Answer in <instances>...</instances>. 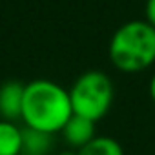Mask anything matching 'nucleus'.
<instances>
[{
	"mask_svg": "<svg viewBox=\"0 0 155 155\" xmlns=\"http://www.w3.org/2000/svg\"><path fill=\"white\" fill-rule=\"evenodd\" d=\"M22 153V128L15 120L0 119V155Z\"/></svg>",
	"mask_w": 155,
	"mask_h": 155,
	"instance_id": "nucleus-7",
	"label": "nucleus"
},
{
	"mask_svg": "<svg viewBox=\"0 0 155 155\" xmlns=\"http://www.w3.org/2000/svg\"><path fill=\"white\" fill-rule=\"evenodd\" d=\"M77 151H79V155H124L120 142L106 135H97Z\"/></svg>",
	"mask_w": 155,
	"mask_h": 155,
	"instance_id": "nucleus-8",
	"label": "nucleus"
},
{
	"mask_svg": "<svg viewBox=\"0 0 155 155\" xmlns=\"http://www.w3.org/2000/svg\"><path fill=\"white\" fill-rule=\"evenodd\" d=\"M95 120L86 119L82 115L73 113L71 119L64 124V128L60 130L62 139L66 140V144L73 150H81L82 146H86L91 139L97 137L95 133Z\"/></svg>",
	"mask_w": 155,
	"mask_h": 155,
	"instance_id": "nucleus-5",
	"label": "nucleus"
},
{
	"mask_svg": "<svg viewBox=\"0 0 155 155\" xmlns=\"http://www.w3.org/2000/svg\"><path fill=\"white\" fill-rule=\"evenodd\" d=\"M73 113L99 122L113 104V82L99 69L82 73L69 88Z\"/></svg>",
	"mask_w": 155,
	"mask_h": 155,
	"instance_id": "nucleus-3",
	"label": "nucleus"
},
{
	"mask_svg": "<svg viewBox=\"0 0 155 155\" xmlns=\"http://www.w3.org/2000/svg\"><path fill=\"white\" fill-rule=\"evenodd\" d=\"M26 84L18 81H4L0 84V119L6 120H22V104H24Z\"/></svg>",
	"mask_w": 155,
	"mask_h": 155,
	"instance_id": "nucleus-4",
	"label": "nucleus"
},
{
	"mask_svg": "<svg viewBox=\"0 0 155 155\" xmlns=\"http://www.w3.org/2000/svg\"><path fill=\"white\" fill-rule=\"evenodd\" d=\"M150 97H151V101L155 102V75L151 77V81H150Z\"/></svg>",
	"mask_w": 155,
	"mask_h": 155,
	"instance_id": "nucleus-10",
	"label": "nucleus"
},
{
	"mask_svg": "<svg viewBox=\"0 0 155 155\" xmlns=\"http://www.w3.org/2000/svg\"><path fill=\"white\" fill-rule=\"evenodd\" d=\"M144 18L155 28V0H146V6H144Z\"/></svg>",
	"mask_w": 155,
	"mask_h": 155,
	"instance_id": "nucleus-9",
	"label": "nucleus"
},
{
	"mask_svg": "<svg viewBox=\"0 0 155 155\" xmlns=\"http://www.w3.org/2000/svg\"><path fill=\"white\" fill-rule=\"evenodd\" d=\"M55 144V133L37 128H22V153L20 155H49Z\"/></svg>",
	"mask_w": 155,
	"mask_h": 155,
	"instance_id": "nucleus-6",
	"label": "nucleus"
},
{
	"mask_svg": "<svg viewBox=\"0 0 155 155\" xmlns=\"http://www.w3.org/2000/svg\"><path fill=\"white\" fill-rule=\"evenodd\" d=\"M111 64L122 73H139L155 62V28L144 20L122 24L108 46Z\"/></svg>",
	"mask_w": 155,
	"mask_h": 155,
	"instance_id": "nucleus-2",
	"label": "nucleus"
},
{
	"mask_svg": "<svg viewBox=\"0 0 155 155\" xmlns=\"http://www.w3.org/2000/svg\"><path fill=\"white\" fill-rule=\"evenodd\" d=\"M58 155H79V151H77V150H64Z\"/></svg>",
	"mask_w": 155,
	"mask_h": 155,
	"instance_id": "nucleus-11",
	"label": "nucleus"
},
{
	"mask_svg": "<svg viewBox=\"0 0 155 155\" xmlns=\"http://www.w3.org/2000/svg\"><path fill=\"white\" fill-rule=\"evenodd\" d=\"M71 115L73 106L69 90H64L60 84L48 79H37L26 84L22 104L24 126L48 133H60Z\"/></svg>",
	"mask_w": 155,
	"mask_h": 155,
	"instance_id": "nucleus-1",
	"label": "nucleus"
}]
</instances>
